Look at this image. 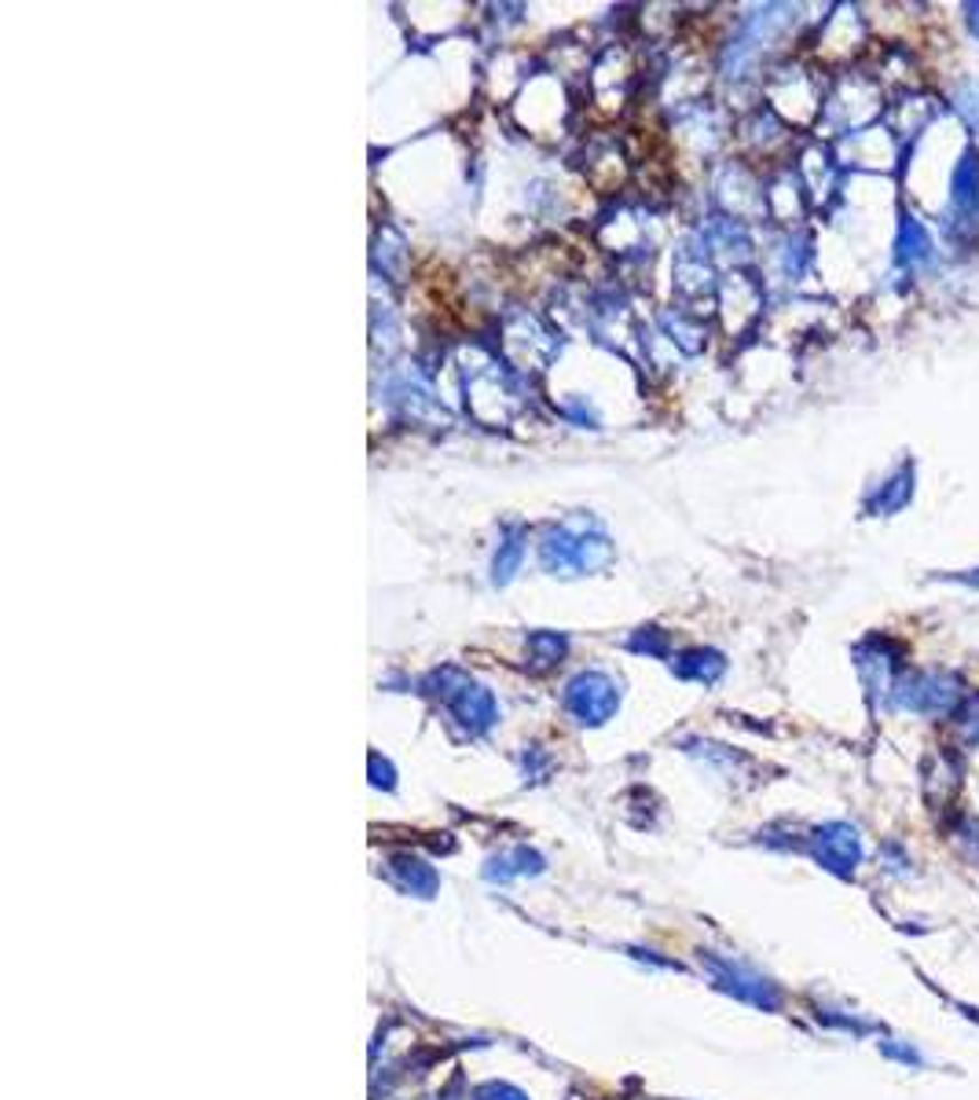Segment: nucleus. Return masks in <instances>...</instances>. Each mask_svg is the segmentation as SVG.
Segmentation results:
<instances>
[{"instance_id":"obj_5","label":"nucleus","mask_w":979,"mask_h":1100,"mask_svg":"<svg viewBox=\"0 0 979 1100\" xmlns=\"http://www.w3.org/2000/svg\"><path fill=\"white\" fill-rule=\"evenodd\" d=\"M389 873H393L396 884H400L404 891H411V895H418V899H429L440 884L433 866H426L422 858H415V855H393Z\"/></svg>"},{"instance_id":"obj_9","label":"nucleus","mask_w":979,"mask_h":1100,"mask_svg":"<svg viewBox=\"0 0 979 1100\" xmlns=\"http://www.w3.org/2000/svg\"><path fill=\"white\" fill-rule=\"evenodd\" d=\"M675 671L682 679H715L723 671V660L715 657V653H704V649H693V653H682L679 657V664Z\"/></svg>"},{"instance_id":"obj_2","label":"nucleus","mask_w":979,"mask_h":1100,"mask_svg":"<svg viewBox=\"0 0 979 1100\" xmlns=\"http://www.w3.org/2000/svg\"><path fill=\"white\" fill-rule=\"evenodd\" d=\"M811 855L822 869H829L833 877H855L858 866L866 862V840L851 822H825L811 833Z\"/></svg>"},{"instance_id":"obj_8","label":"nucleus","mask_w":979,"mask_h":1100,"mask_svg":"<svg viewBox=\"0 0 979 1100\" xmlns=\"http://www.w3.org/2000/svg\"><path fill=\"white\" fill-rule=\"evenodd\" d=\"M880 873H884L888 880H913L917 877V862H913V855L906 851L902 844H884L880 847Z\"/></svg>"},{"instance_id":"obj_6","label":"nucleus","mask_w":979,"mask_h":1100,"mask_svg":"<svg viewBox=\"0 0 979 1100\" xmlns=\"http://www.w3.org/2000/svg\"><path fill=\"white\" fill-rule=\"evenodd\" d=\"M877 1053L884 1056L888 1064L906 1067V1071H924V1067L932 1064L928 1053H924L917 1042H913V1038H899V1034H880Z\"/></svg>"},{"instance_id":"obj_4","label":"nucleus","mask_w":979,"mask_h":1100,"mask_svg":"<svg viewBox=\"0 0 979 1100\" xmlns=\"http://www.w3.org/2000/svg\"><path fill=\"white\" fill-rule=\"evenodd\" d=\"M437 682L444 690H440V697L448 701V708L455 712V719L459 723H466L470 730H488V726L495 723V701H492V693L477 686V682H470V679H462L459 671H440Z\"/></svg>"},{"instance_id":"obj_1","label":"nucleus","mask_w":979,"mask_h":1100,"mask_svg":"<svg viewBox=\"0 0 979 1100\" xmlns=\"http://www.w3.org/2000/svg\"><path fill=\"white\" fill-rule=\"evenodd\" d=\"M701 965H704V972H708V979L723 990V994L745 1001V1005L763 1009V1012H778L781 1001H785V994H781V987L774 983V979L759 972L756 965L741 961V957L704 950L701 954Z\"/></svg>"},{"instance_id":"obj_13","label":"nucleus","mask_w":979,"mask_h":1100,"mask_svg":"<svg viewBox=\"0 0 979 1100\" xmlns=\"http://www.w3.org/2000/svg\"><path fill=\"white\" fill-rule=\"evenodd\" d=\"M371 781H374V785H385V789H393V767L389 763H385V759H378V756H371Z\"/></svg>"},{"instance_id":"obj_12","label":"nucleus","mask_w":979,"mask_h":1100,"mask_svg":"<svg viewBox=\"0 0 979 1100\" xmlns=\"http://www.w3.org/2000/svg\"><path fill=\"white\" fill-rule=\"evenodd\" d=\"M477 1100H528V1097L521 1093V1089H514L506 1082H488V1086L477 1089Z\"/></svg>"},{"instance_id":"obj_10","label":"nucleus","mask_w":979,"mask_h":1100,"mask_svg":"<svg viewBox=\"0 0 979 1100\" xmlns=\"http://www.w3.org/2000/svg\"><path fill=\"white\" fill-rule=\"evenodd\" d=\"M528 649H532V657H536V664L539 668H547V664H554V660L565 653V638L561 635H550V631H536L532 638H528Z\"/></svg>"},{"instance_id":"obj_11","label":"nucleus","mask_w":979,"mask_h":1100,"mask_svg":"<svg viewBox=\"0 0 979 1100\" xmlns=\"http://www.w3.org/2000/svg\"><path fill=\"white\" fill-rule=\"evenodd\" d=\"M521 554H525V543L517 536H510L506 543L499 547V558H495V583H506L521 565Z\"/></svg>"},{"instance_id":"obj_7","label":"nucleus","mask_w":979,"mask_h":1100,"mask_svg":"<svg viewBox=\"0 0 979 1100\" xmlns=\"http://www.w3.org/2000/svg\"><path fill=\"white\" fill-rule=\"evenodd\" d=\"M818 1020L829 1031H844V1034H851V1038H866V1034L880 1031L877 1020H869V1016H862V1012H855V1009H840V1005H822L818 1009Z\"/></svg>"},{"instance_id":"obj_3","label":"nucleus","mask_w":979,"mask_h":1100,"mask_svg":"<svg viewBox=\"0 0 979 1100\" xmlns=\"http://www.w3.org/2000/svg\"><path fill=\"white\" fill-rule=\"evenodd\" d=\"M616 704H620V693H616L613 679H605L602 671H583L565 690V708L587 726H602L605 719H613Z\"/></svg>"}]
</instances>
